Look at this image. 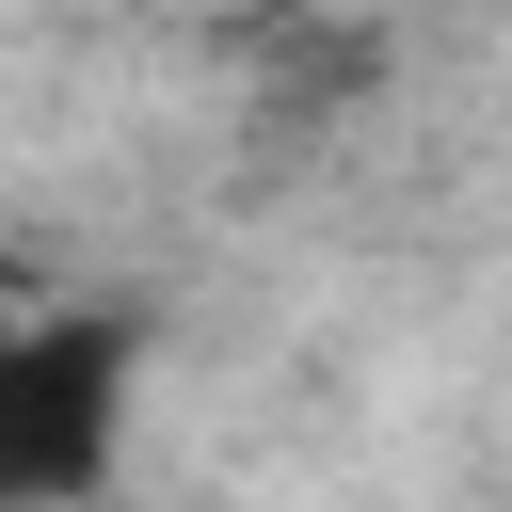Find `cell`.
Listing matches in <instances>:
<instances>
[{
    "label": "cell",
    "instance_id": "1",
    "mask_svg": "<svg viewBox=\"0 0 512 512\" xmlns=\"http://www.w3.org/2000/svg\"><path fill=\"white\" fill-rule=\"evenodd\" d=\"M128 384H144V320L112 304L0 320V512H80L128 448Z\"/></svg>",
    "mask_w": 512,
    "mask_h": 512
}]
</instances>
